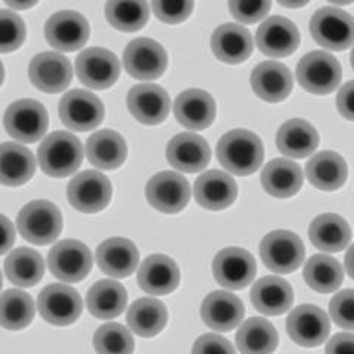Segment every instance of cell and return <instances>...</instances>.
<instances>
[{
	"mask_svg": "<svg viewBox=\"0 0 354 354\" xmlns=\"http://www.w3.org/2000/svg\"><path fill=\"white\" fill-rule=\"evenodd\" d=\"M217 158L229 173L248 176L260 169L264 158L263 143L248 130H232L220 139Z\"/></svg>",
	"mask_w": 354,
	"mask_h": 354,
	"instance_id": "6da1fadb",
	"label": "cell"
},
{
	"mask_svg": "<svg viewBox=\"0 0 354 354\" xmlns=\"http://www.w3.org/2000/svg\"><path fill=\"white\" fill-rule=\"evenodd\" d=\"M82 142L68 131L52 133L39 148V164L50 177H66L79 170L83 161Z\"/></svg>",
	"mask_w": 354,
	"mask_h": 354,
	"instance_id": "7a4b0ae2",
	"label": "cell"
},
{
	"mask_svg": "<svg viewBox=\"0 0 354 354\" xmlns=\"http://www.w3.org/2000/svg\"><path fill=\"white\" fill-rule=\"evenodd\" d=\"M17 226L26 241L36 245H48L61 235L62 216L57 205L37 199L21 209Z\"/></svg>",
	"mask_w": 354,
	"mask_h": 354,
	"instance_id": "3957f363",
	"label": "cell"
},
{
	"mask_svg": "<svg viewBox=\"0 0 354 354\" xmlns=\"http://www.w3.org/2000/svg\"><path fill=\"white\" fill-rule=\"evenodd\" d=\"M342 77L341 65L330 53L316 50L301 58L297 66V80L313 95H328L338 87Z\"/></svg>",
	"mask_w": 354,
	"mask_h": 354,
	"instance_id": "277c9868",
	"label": "cell"
},
{
	"mask_svg": "<svg viewBox=\"0 0 354 354\" xmlns=\"http://www.w3.org/2000/svg\"><path fill=\"white\" fill-rule=\"evenodd\" d=\"M5 129L18 142L35 143L40 140L49 126L48 111L35 99H21L9 105L5 113Z\"/></svg>",
	"mask_w": 354,
	"mask_h": 354,
	"instance_id": "5b68a950",
	"label": "cell"
},
{
	"mask_svg": "<svg viewBox=\"0 0 354 354\" xmlns=\"http://www.w3.org/2000/svg\"><path fill=\"white\" fill-rule=\"evenodd\" d=\"M93 257L86 243L75 239L58 242L49 252L48 266L61 282L75 283L83 281L92 270Z\"/></svg>",
	"mask_w": 354,
	"mask_h": 354,
	"instance_id": "8992f818",
	"label": "cell"
},
{
	"mask_svg": "<svg viewBox=\"0 0 354 354\" xmlns=\"http://www.w3.org/2000/svg\"><path fill=\"white\" fill-rule=\"evenodd\" d=\"M260 257L272 272L291 273L304 260L303 241L290 230L270 232L260 243Z\"/></svg>",
	"mask_w": 354,
	"mask_h": 354,
	"instance_id": "52a82bcc",
	"label": "cell"
},
{
	"mask_svg": "<svg viewBox=\"0 0 354 354\" xmlns=\"http://www.w3.org/2000/svg\"><path fill=\"white\" fill-rule=\"evenodd\" d=\"M111 195H113V187L108 177L95 170H87L73 177L66 189L70 204L77 212L86 214L102 212L109 204Z\"/></svg>",
	"mask_w": 354,
	"mask_h": 354,
	"instance_id": "ba28073f",
	"label": "cell"
},
{
	"mask_svg": "<svg viewBox=\"0 0 354 354\" xmlns=\"http://www.w3.org/2000/svg\"><path fill=\"white\" fill-rule=\"evenodd\" d=\"M310 31L316 43L330 50H344L353 44V18L337 8L319 9L310 21Z\"/></svg>",
	"mask_w": 354,
	"mask_h": 354,
	"instance_id": "9c48e42d",
	"label": "cell"
},
{
	"mask_svg": "<svg viewBox=\"0 0 354 354\" xmlns=\"http://www.w3.org/2000/svg\"><path fill=\"white\" fill-rule=\"evenodd\" d=\"M37 307L46 322L57 326H66L80 317L83 301L73 286L52 283L40 292Z\"/></svg>",
	"mask_w": 354,
	"mask_h": 354,
	"instance_id": "30bf717a",
	"label": "cell"
},
{
	"mask_svg": "<svg viewBox=\"0 0 354 354\" xmlns=\"http://www.w3.org/2000/svg\"><path fill=\"white\" fill-rule=\"evenodd\" d=\"M105 115L104 104L96 95L86 91H71L59 102L62 123L75 131L93 130L102 123Z\"/></svg>",
	"mask_w": 354,
	"mask_h": 354,
	"instance_id": "8fae6325",
	"label": "cell"
},
{
	"mask_svg": "<svg viewBox=\"0 0 354 354\" xmlns=\"http://www.w3.org/2000/svg\"><path fill=\"white\" fill-rule=\"evenodd\" d=\"M148 203L161 213L176 214L189 203L191 186L182 174L162 171L155 174L147 185Z\"/></svg>",
	"mask_w": 354,
	"mask_h": 354,
	"instance_id": "7c38bea8",
	"label": "cell"
},
{
	"mask_svg": "<svg viewBox=\"0 0 354 354\" xmlns=\"http://www.w3.org/2000/svg\"><path fill=\"white\" fill-rule=\"evenodd\" d=\"M124 68L138 80H155L167 68V53L158 41L136 39L124 50Z\"/></svg>",
	"mask_w": 354,
	"mask_h": 354,
	"instance_id": "4fadbf2b",
	"label": "cell"
},
{
	"mask_svg": "<svg viewBox=\"0 0 354 354\" xmlns=\"http://www.w3.org/2000/svg\"><path fill=\"white\" fill-rule=\"evenodd\" d=\"M75 71L83 84L104 91L120 77V62L113 52L104 48H88L75 61Z\"/></svg>",
	"mask_w": 354,
	"mask_h": 354,
	"instance_id": "5bb4252c",
	"label": "cell"
},
{
	"mask_svg": "<svg viewBox=\"0 0 354 354\" xmlns=\"http://www.w3.org/2000/svg\"><path fill=\"white\" fill-rule=\"evenodd\" d=\"M256 260L251 254L238 247L221 250L213 260V274L217 283L227 290H242L256 276Z\"/></svg>",
	"mask_w": 354,
	"mask_h": 354,
	"instance_id": "9a60e30c",
	"label": "cell"
},
{
	"mask_svg": "<svg viewBox=\"0 0 354 354\" xmlns=\"http://www.w3.org/2000/svg\"><path fill=\"white\" fill-rule=\"evenodd\" d=\"M91 28L87 19L74 10H61L52 15L44 26V36L52 48L62 52H74L88 40Z\"/></svg>",
	"mask_w": 354,
	"mask_h": 354,
	"instance_id": "2e32d148",
	"label": "cell"
},
{
	"mask_svg": "<svg viewBox=\"0 0 354 354\" xmlns=\"http://www.w3.org/2000/svg\"><path fill=\"white\" fill-rule=\"evenodd\" d=\"M286 330L298 346L317 347L329 335V317L322 308L316 306H298L288 316Z\"/></svg>",
	"mask_w": 354,
	"mask_h": 354,
	"instance_id": "e0dca14e",
	"label": "cell"
},
{
	"mask_svg": "<svg viewBox=\"0 0 354 354\" xmlns=\"http://www.w3.org/2000/svg\"><path fill=\"white\" fill-rule=\"evenodd\" d=\"M31 83L41 92L58 93L65 91L73 80L71 62L58 52H43L30 62Z\"/></svg>",
	"mask_w": 354,
	"mask_h": 354,
	"instance_id": "ac0fdd59",
	"label": "cell"
},
{
	"mask_svg": "<svg viewBox=\"0 0 354 354\" xmlns=\"http://www.w3.org/2000/svg\"><path fill=\"white\" fill-rule=\"evenodd\" d=\"M127 108L139 123L155 126L167 118L170 113V97L157 84H138L127 95Z\"/></svg>",
	"mask_w": 354,
	"mask_h": 354,
	"instance_id": "d6986e66",
	"label": "cell"
},
{
	"mask_svg": "<svg viewBox=\"0 0 354 354\" xmlns=\"http://www.w3.org/2000/svg\"><path fill=\"white\" fill-rule=\"evenodd\" d=\"M257 46L270 58H283L295 52L300 44V32L292 21L283 17H272L257 30Z\"/></svg>",
	"mask_w": 354,
	"mask_h": 354,
	"instance_id": "ffe728a7",
	"label": "cell"
},
{
	"mask_svg": "<svg viewBox=\"0 0 354 354\" xmlns=\"http://www.w3.org/2000/svg\"><path fill=\"white\" fill-rule=\"evenodd\" d=\"M212 151L204 138L195 133H180L174 136L167 147V160L174 169L183 173H196L205 169Z\"/></svg>",
	"mask_w": 354,
	"mask_h": 354,
	"instance_id": "44dd1931",
	"label": "cell"
},
{
	"mask_svg": "<svg viewBox=\"0 0 354 354\" xmlns=\"http://www.w3.org/2000/svg\"><path fill=\"white\" fill-rule=\"evenodd\" d=\"M96 263L108 276L117 279L127 278L138 268L139 251L129 239L111 238L97 247Z\"/></svg>",
	"mask_w": 354,
	"mask_h": 354,
	"instance_id": "7402d4cb",
	"label": "cell"
},
{
	"mask_svg": "<svg viewBox=\"0 0 354 354\" xmlns=\"http://www.w3.org/2000/svg\"><path fill=\"white\" fill-rule=\"evenodd\" d=\"M139 286L149 295L173 292L180 282V272L174 260L162 254H153L143 260L138 273Z\"/></svg>",
	"mask_w": 354,
	"mask_h": 354,
	"instance_id": "603a6c76",
	"label": "cell"
},
{
	"mask_svg": "<svg viewBox=\"0 0 354 354\" xmlns=\"http://www.w3.org/2000/svg\"><path fill=\"white\" fill-rule=\"evenodd\" d=\"M251 86L263 101L281 102L292 91V74L281 62L266 61L254 68Z\"/></svg>",
	"mask_w": 354,
	"mask_h": 354,
	"instance_id": "cb8c5ba5",
	"label": "cell"
},
{
	"mask_svg": "<svg viewBox=\"0 0 354 354\" xmlns=\"http://www.w3.org/2000/svg\"><path fill=\"white\" fill-rule=\"evenodd\" d=\"M174 115L186 129H207L216 117L214 99L205 91L189 88V91H185L177 96L174 102Z\"/></svg>",
	"mask_w": 354,
	"mask_h": 354,
	"instance_id": "d4e9b609",
	"label": "cell"
},
{
	"mask_svg": "<svg viewBox=\"0 0 354 354\" xmlns=\"http://www.w3.org/2000/svg\"><path fill=\"white\" fill-rule=\"evenodd\" d=\"M238 196V186L234 177L229 174L212 170L198 177L195 183V199L196 203L207 208L218 212L234 204Z\"/></svg>",
	"mask_w": 354,
	"mask_h": 354,
	"instance_id": "484cf974",
	"label": "cell"
},
{
	"mask_svg": "<svg viewBox=\"0 0 354 354\" xmlns=\"http://www.w3.org/2000/svg\"><path fill=\"white\" fill-rule=\"evenodd\" d=\"M243 304L236 295L226 291H214L205 297L201 306V317L208 328L220 332L235 329L243 319Z\"/></svg>",
	"mask_w": 354,
	"mask_h": 354,
	"instance_id": "4316f807",
	"label": "cell"
},
{
	"mask_svg": "<svg viewBox=\"0 0 354 354\" xmlns=\"http://www.w3.org/2000/svg\"><path fill=\"white\" fill-rule=\"evenodd\" d=\"M252 37L250 31L239 24L220 26L212 36V50L221 62L239 64L252 53Z\"/></svg>",
	"mask_w": 354,
	"mask_h": 354,
	"instance_id": "83f0119b",
	"label": "cell"
},
{
	"mask_svg": "<svg viewBox=\"0 0 354 354\" xmlns=\"http://www.w3.org/2000/svg\"><path fill=\"white\" fill-rule=\"evenodd\" d=\"M251 301L260 313L279 316L291 308L294 292L291 285L278 276H266L254 283Z\"/></svg>",
	"mask_w": 354,
	"mask_h": 354,
	"instance_id": "f1b7e54d",
	"label": "cell"
},
{
	"mask_svg": "<svg viewBox=\"0 0 354 354\" xmlns=\"http://www.w3.org/2000/svg\"><path fill=\"white\" fill-rule=\"evenodd\" d=\"M36 171V158L32 152L17 142L0 145V183L21 186L27 183Z\"/></svg>",
	"mask_w": 354,
	"mask_h": 354,
	"instance_id": "f546056e",
	"label": "cell"
},
{
	"mask_svg": "<svg viewBox=\"0 0 354 354\" xmlns=\"http://www.w3.org/2000/svg\"><path fill=\"white\" fill-rule=\"evenodd\" d=\"M87 158L95 167L114 170L126 161L127 145L123 136L114 130H99L86 143Z\"/></svg>",
	"mask_w": 354,
	"mask_h": 354,
	"instance_id": "4dcf8cb0",
	"label": "cell"
},
{
	"mask_svg": "<svg viewBox=\"0 0 354 354\" xmlns=\"http://www.w3.org/2000/svg\"><path fill=\"white\" fill-rule=\"evenodd\" d=\"M306 174L317 189L337 191L347 180V164L339 153L324 151L307 162Z\"/></svg>",
	"mask_w": 354,
	"mask_h": 354,
	"instance_id": "1f68e13d",
	"label": "cell"
},
{
	"mask_svg": "<svg viewBox=\"0 0 354 354\" xmlns=\"http://www.w3.org/2000/svg\"><path fill=\"white\" fill-rule=\"evenodd\" d=\"M261 185L263 189L274 198H290L301 189L303 171L290 160H273L261 173Z\"/></svg>",
	"mask_w": 354,
	"mask_h": 354,
	"instance_id": "d6a6232c",
	"label": "cell"
},
{
	"mask_svg": "<svg viewBox=\"0 0 354 354\" xmlns=\"http://www.w3.org/2000/svg\"><path fill=\"white\" fill-rule=\"evenodd\" d=\"M279 151L291 158H306L319 145L316 129L301 118L286 121L276 136Z\"/></svg>",
	"mask_w": 354,
	"mask_h": 354,
	"instance_id": "836d02e7",
	"label": "cell"
},
{
	"mask_svg": "<svg viewBox=\"0 0 354 354\" xmlns=\"http://www.w3.org/2000/svg\"><path fill=\"white\" fill-rule=\"evenodd\" d=\"M167 308L157 298L145 297L133 303L127 312V325L139 337L158 335L167 325Z\"/></svg>",
	"mask_w": 354,
	"mask_h": 354,
	"instance_id": "e575fe53",
	"label": "cell"
},
{
	"mask_svg": "<svg viewBox=\"0 0 354 354\" xmlns=\"http://www.w3.org/2000/svg\"><path fill=\"white\" fill-rule=\"evenodd\" d=\"M308 235L316 248L326 252H338L350 243L351 230L342 217L337 214H322L312 221Z\"/></svg>",
	"mask_w": 354,
	"mask_h": 354,
	"instance_id": "d590c367",
	"label": "cell"
},
{
	"mask_svg": "<svg viewBox=\"0 0 354 354\" xmlns=\"http://www.w3.org/2000/svg\"><path fill=\"white\" fill-rule=\"evenodd\" d=\"M127 292L115 281H99L87 292V308L97 319H114L124 312Z\"/></svg>",
	"mask_w": 354,
	"mask_h": 354,
	"instance_id": "8d00e7d4",
	"label": "cell"
},
{
	"mask_svg": "<svg viewBox=\"0 0 354 354\" xmlns=\"http://www.w3.org/2000/svg\"><path fill=\"white\" fill-rule=\"evenodd\" d=\"M236 347L242 354H272L278 347V332L269 320L251 317L236 332Z\"/></svg>",
	"mask_w": 354,
	"mask_h": 354,
	"instance_id": "74e56055",
	"label": "cell"
},
{
	"mask_svg": "<svg viewBox=\"0 0 354 354\" xmlns=\"http://www.w3.org/2000/svg\"><path fill=\"white\" fill-rule=\"evenodd\" d=\"M5 273L8 279L18 286H35L44 274L43 257L36 250L17 248L5 261Z\"/></svg>",
	"mask_w": 354,
	"mask_h": 354,
	"instance_id": "f35d334b",
	"label": "cell"
},
{
	"mask_svg": "<svg viewBox=\"0 0 354 354\" xmlns=\"http://www.w3.org/2000/svg\"><path fill=\"white\" fill-rule=\"evenodd\" d=\"M304 279L315 291L329 294L337 291L344 281V269L338 260L325 254H319L307 260L304 268Z\"/></svg>",
	"mask_w": 354,
	"mask_h": 354,
	"instance_id": "ab89813d",
	"label": "cell"
},
{
	"mask_svg": "<svg viewBox=\"0 0 354 354\" xmlns=\"http://www.w3.org/2000/svg\"><path fill=\"white\" fill-rule=\"evenodd\" d=\"M35 301L19 290H9L0 295V326L8 330L24 329L35 317Z\"/></svg>",
	"mask_w": 354,
	"mask_h": 354,
	"instance_id": "60d3db41",
	"label": "cell"
},
{
	"mask_svg": "<svg viewBox=\"0 0 354 354\" xmlns=\"http://www.w3.org/2000/svg\"><path fill=\"white\" fill-rule=\"evenodd\" d=\"M105 17L114 28L133 32L143 28L149 19L147 2H118L113 0L105 6Z\"/></svg>",
	"mask_w": 354,
	"mask_h": 354,
	"instance_id": "b9f144b4",
	"label": "cell"
},
{
	"mask_svg": "<svg viewBox=\"0 0 354 354\" xmlns=\"http://www.w3.org/2000/svg\"><path fill=\"white\" fill-rule=\"evenodd\" d=\"M93 347L97 354H131L135 339L126 326L106 324L95 332Z\"/></svg>",
	"mask_w": 354,
	"mask_h": 354,
	"instance_id": "7bdbcfd3",
	"label": "cell"
},
{
	"mask_svg": "<svg viewBox=\"0 0 354 354\" xmlns=\"http://www.w3.org/2000/svg\"><path fill=\"white\" fill-rule=\"evenodd\" d=\"M26 24L12 10H0V53L17 50L26 40Z\"/></svg>",
	"mask_w": 354,
	"mask_h": 354,
	"instance_id": "ee69618b",
	"label": "cell"
},
{
	"mask_svg": "<svg viewBox=\"0 0 354 354\" xmlns=\"http://www.w3.org/2000/svg\"><path fill=\"white\" fill-rule=\"evenodd\" d=\"M330 317L334 322L347 330L354 326V291L344 290L334 295L329 304Z\"/></svg>",
	"mask_w": 354,
	"mask_h": 354,
	"instance_id": "f6af8a7d",
	"label": "cell"
},
{
	"mask_svg": "<svg viewBox=\"0 0 354 354\" xmlns=\"http://www.w3.org/2000/svg\"><path fill=\"white\" fill-rule=\"evenodd\" d=\"M272 3L268 0H257V2H229L230 14L242 24H254L261 21L269 14Z\"/></svg>",
	"mask_w": 354,
	"mask_h": 354,
	"instance_id": "bcb514c9",
	"label": "cell"
},
{
	"mask_svg": "<svg viewBox=\"0 0 354 354\" xmlns=\"http://www.w3.org/2000/svg\"><path fill=\"white\" fill-rule=\"evenodd\" d=\"M152 9L165 24H179L192 14L194 2H152Z\"/></svg>",
	"mask_w": 354,
	"mask_h": 354,
	"instance_id": "7dc6e473",
	"label": "cell"
},
{
	"mask_svg": "<svg viewBox=\"0 0 354 354\" xmlns=\"http://www.w3.org/2000/svg\"><path fill=\"white\" fill-rule=\"evenodd\" d=\"M192 354H235V348L223 337L205 334L195 341Z\"/></svg>",
	"mask_w": 354,
	"mask_h": 354,
	"instance_id": "c3c4849f",
	"label": "cell"
},
{
	"mask_svg": "<svg viewBox=\"0 0 354 354\" xmlns=\"http://www.w3.org/2000/svg\"><path fill=\"white\" fill-rule=\"evenodd\" d=\"M326 354H354V337L351 332L330 338L326 346Z\"/></svg>",
	"mask_w": 354,
	"mask_h": 354,
	"instance_id": "681fc988",
	"label": "cell"
},
{
	"mask_svg": "<svg viewBox=\"0 0 354 354\" xmlns=\"http://www.w3.org/2000/svg\"><path fill=\"white\" fill-rule=\"evenodd\" d=\"M353 95H354V83L347 82L344 86L341 87V91L337 97V105L341 115L347 118L348 121H353L354 113H353Z\"/></svg>",
	"mask_w": 354,
	"mask_h": 354,
	"instance_id": "f907efd6",
	"label": "cell"
},
{
	"mask_svg": "<svg viewBox=\"0 0 354 354\" xmlns=\"http://www.w3.org/2000/svg\"><path fill=\"white\" fill-rule=\"evenodd\" d=\"M15 242V229L9 218L0 214V256L12 248Z\"/></svg>",
	"mask_w": 354,
	"mask_h": 354,
	"instance_id": "816d5d0a",
	"label": "cell"
},
{
	"mask_svg": "<svg viewBox=\"0 0 354 354\" xmlns=\"http://www.w3.org/2000/svg\"><path fill=\"white\" fill-rule=\"evenodd\" d=\"M36 3L37 2H15V0H12V2H10V0H8V2H6V5L10 6L12 9H28L31 6H35Z\"/></svg>",
	"mask_w": 354,
	"mask_h": 354,
	"instance_id": "f5cc1de1",
	"label": "cell"
},
{
	"mask_svg": "<svg viewBox=\"0 0 354 354\" xmlns=\"http://www.w3.org/2000/svg\"><path fill=\"white\" fill-rule=\"evenodd\" d=\"M308 3V0H304V2H290V0H279V5L285 8H301Z\"/></svg>",
	"mask_w": 354,
	"mask_h": 354,
	"instance_id": "db71d44e",
	"label": "cell"
},
{
	"mask_svg": "<svg viewBox=\"0 0 354 354\" xmlns=\"http://www.w3.org/2000/svg\"><path fill=\"white\" fill-rule=\"evenodd\" d=\"M351 256H353V247H350V250H348V252H347V257H346V263H347V272H348V274L351 276H354V273H353V268H351Z\"/></svg>",
	"mask_w": 354,
	"mask_h": 354,
	"instance_id": "11a10c76",
	"label": "cell"
},
{
	"mask_svg": "<svg viewBox=\"0 0 354 354\" xmlns=\"http://www.w3.org/2000/svg\"><path fill=\"white\" fill-rule=\"evenodd\" d=\"M3 77H5V70H3V64L0 61V84L3 82Z\"/></svg>",
	"mask_w": 354,
	"mask_h": 354,
	"instance_id": "9f6ffc18",
	"label": "cell"
},
{
	"mask_svg": "<svg viewBox=\"0 0 354 354\" xmlns=\"http://www.w3.org/2000/svg\"><path fill=\"white\" fill-rule=\"evenodd\" d=\"M2 272H0V290H2Z\"/></svg>",
	"mask_w": 354,
	"mask_h": 354,
	"instance_id": "6f0895ef",
	"label": "cell"
}]
</instances>
